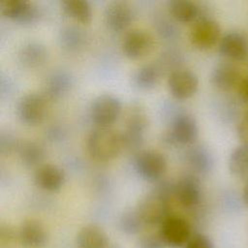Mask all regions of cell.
<instances>
[{
	"mask_svg": "<svg viewBox=\"0 0 248 248\" xmlns=\"http://www.w3.org/2000/svg\"><path fill=\"white\" fill-rule=\"evenodd\" d=\"M119 226L124 232L133 234L139 232L144 224L140 220L137 211L134 210L123 213L119 220Z\"/></svg>",
	"mask_w": 248,
	"mask_h": 248,
	"instance_id": "f1b7e54d",
	"label": "cell"
},
{
	"mask_svg": "<svg viewBox=\"0 0 248 248\" xmlns=\"http://www.w3.org/2000/svg\"><path fill=\"white\" fill-rule=\"evenodd\" d=\"M162 69L158 64L149 63L140 67L133 75L132 80L136 87L150 90L156 87L161 79Z\"/></svg>",
	"mask_w": 248,
	"mask_h": 248,
	"instance_id": "603a6c76",
	"label": "cell"
},
{
	"mask_svg": "<svg viewBox=\"0 0 248 248\" xmlns=\"http://www.w3.org/2000/svg\"><path fill=\"white\" fill-rule=\"evenodd\" d=\"M199 137V125L190 113L177 114L171 123L170 138L181 145H193Z\"/></svg>",
	"mask_w": 248,
	"mask_h": 248,
	"instance_id": "5bb4252c",
	"label": "cell"
},
{
	"mask_svg": "<svg viewBox=\"0 0 248 248\" xmlns=\"http://www.w3.org/2000/svg\"><path fill=\"white\" fill-rule=\"evenodd\" d=\"M159 235L166 246L181 247L186 245L192 236L191 225L181 216L170 215L160 225Z\"/></svg>",
	"mask_w": 248,
	"mask_h": 248,
	"instance_id": "52a82bcc",
	"label": "cell"
},
{
	"mask_svg": "<svg viewBox=\"0 0 248 248\" xmlns=\"http://www.w3.org/2000/svg\"><path fill=\"white\" fill-rule=\"evenodd\" d=\"M58 40L63 49L67 51H77L84 46L86 36L80 28L67 26L60 31Z\"/></svg>",
	"mask_w": 248,
	"mask_h": 248,
	"instance_id": "83f0119b",
	"label": "cell"
},
{
	"mask_svg": "<svg viewBox=\"0 0 248 248\" xmlns=\"http://www.w3.org/2000/svg\"><path fill=\"white\" fill-rule=\"evenodd\" d=\"M169 11L172 17L183 23L196 21L200 18L199 6L189 0H172L169 2Z\"/></svg>",
	"mask_w": 248,
	"mask_h": 248,
	"instance_id": "d4e9b609",
	"label": "cell"
},
{
	"mask_svg": "<svg viewBox=\"0 0 248 248\" xmlns=\"http://www.w3.org/2000/svg\"><path fill=\"white\" fill-rule=\"evenodd\" d=\"M186 161L189 167L199 174H207L213 169L214 159L204 145H192L186 153Z\"/></svg>",
	"mask_w": 248,
	"mask_h": 248,
	"instance_id": "ffe728a7",
	"label": "cell"
},
{
	"mask_svg": "<svg viewBox=\"0 0 248 248\" xmlns=\"http://www.w3.org/2000/svg\"><path fill=\"white\" fill-rule=\"evenodd\" d=\"M63 12L74 20L89 23L92 19L91 5L85 0H64L61 2Z\"/></svg>",
	"mask_w": 248,
	"mask_h": 248,
	"instance_id": "484cf974",
	"label": "cell"
},
{
	"mask_svg": "<svg viewBox=\"0 0 248 248\" xmlns=\"http://www.w3.org/2000/svg\"><path fill=\"white\" fill-rule=\"evenodd\" d=\"M87 152L99 162H108L116 158L124 148L121 133L110 127H96L87 136Z\"/></svg>",
	"mask_w": 248,
	"mask_h": 248,
	"instance_id": "6da1fadb",
	"label": "cell"
},
{
	"mask_svg": "<svg viewBox=\"0 0 248 248\" xmlns=\"http://www.w3.org/2000/svg\"><path fill=\"white\" fill-rule=\"evenodd\" d=\"M16 152L23 165L26 167L41 166L45 158L44 147L33 140H21L18 141L16 146Z\"/></svg>",
	"mask_w": 248,
	"mask_h": 248,
	"instance_id": "cb8c5ba5",
	"label": "cell"
},
{
	"mask_svg": "<svg viewBox=\"0 0 248 248\" xmlns=\"http://www.w3.org/2000/svg\"><path fill=\"white\" fill-rule=\"evenodd\" d=\"M170 193L173 194V185L171 188L170 186L161 187L140 200L136 211L144 225H161L170 215L169 205Z\"/></svg>",
	"mask_w": 248,
	"mask_h": 248,
	"instance_id": "7a4b0ae2",
	"label": "cell"
},
{
	"mask_svg": "<svg viewBox=\"0 0 248 248\" xmlns=\"http://www.w3.org/2000/svg\"><path fill=\"white\" fill-rule=\"evenodd\" d=\"M134 166L137 173L143 180L157 182L166 173L168 162L163 153L153 149H146L137 154Z\"/></svg>",
	"mask_w": 248,
	"mask_h": 248,
	"instance_id": "277c9868",
	"label": "cell"
},
{
	"mask_svg": "<svg viewBox=\"0 0 248 248\" xmlns=\"http://www.w3.org/2000/svg\"><path fill=\"white\" fill-rule=\"evenodd\" d=\"M78 248H108V238L105 231L97 225H87L77 234Z\"/></svg>",
	"mask_w": 248,
	"mask_h": 248,
	"instance_id": "7402d4cb",
	"label": "cell"
},
{
	"mask_svg": "<svg viewBox=\"0 0 248 248\" xmlns=\"http://www.w3.org/2000/svg\"><path fill=\"white\" fill-rule=\"evenodd\" d=\"M17 58L20 64L26 68H38L46 63L47 50L39 42H28L19 48Z\"/></svg>",
	"mask_w": 248,
	"mask_h": 248,
	"instance_id": "44dd1931",
	"label": "cell"
},
{
	"mask_svg": "<svg viewBox=\"0 0 248 248\" xmlns=\"http://www.w3.org/2000/svg\"><path fill=\"white\" fill-rule=\"evenodd\" d=\"M134 19L132 7L124 1L109 2L104 10V22L114 32L126 30Z\"/></svg>",
	"mask_w": 248,
	"mask_h": 248,
	"instance_id": "4fadbf2b",
	"label": "cell"
},
{
	"mask_svg": "<svg viewBox=\"0 0 248 248\" xmlns=\"http://www.w3.org/2000/svg\"><path fill=\"white\" fill-rule=\"evenodd\" d=\"M18 237L26 248H42L47 242V232L45 226L38 220H25L19 228Z\"/></svg>",
	"mask_w": 248,
	"mask_h": 248,
	"instance_id": "ac0fdd59",
	"label": "cell"
},
{
	"mask_svg": "<svg viewBox=\"0 0 248 248\" xmlns=\"http://www.w3.org/2000/svg\"><path fill=\"white\" fill-rule=\"evenodd\" d=\"M240 82V72L232 62H220L210 73V83L220 91H229Z\"/></svg>",
	"mask_w": 248,
	"mask_h": 248,
	"instance_id": "e0dca14e",
	"label": "cell"
},
{
	"mask_svg": "<svg viewBox=\"0 0 248 248\" xmlns=\"http://www.w3.org/2000/svg\"><path fill=\"white\" fill-rule=\"evenodd\" d=\"M237 90H238V95L240 99L248 103V77L240 80Z\"/></svg>",
	"mask_w": 248,
	"mask_h": 248,
	"instance_id": "d6a6232c",
	"label": "cell"
},
{
	"mask_svg": "<svg viewBox=\"0 0 248 248\" xmlns=\"http://www.w3.org/2000/svg\"><path fill=\"white\" fill-rule=\"evenodd\" d=\"M122 104L119 98L112 94L97 96L90 106V118L97 127H109L120 116Z\"/></svg>",
	"mask_w": 248,
	"mask_h": 248,
	"instance_id": "5b68a950",
	"label": "cell"
},
{
	"mask_svg": "<svg viewBox=\"0 0 248 248\" xmlns=\"http://www.w3.org/2000/svg\"><path fill=\"white\" fill-rule=\"evenodd\" d=\"M191 44L202 50L209 49L221 40L219 23L208 16H201L192 26L189 34Z\"/></svg>",
	"mask_w": 248,
	"mask_h": 248,
	"instance_id": "ba28073f",
	"label": "cell"
},
{
	"mask_svg": "<svg viewBox=\"0 0 248 248\" xmlns=\"http://www.w3.org/2000/svg\"><path fill=\"white\" fill-rule=\"evenodd\" d=\"M185 248H214V244L208 236L202 233H196L191 236Z\"/></svg>",
	"mask_w": 248,
	"mask_h": 248,
	"instance_id": "f546056e",
	"label": "cell"
},
{
	"mask_svg": "<svg viewBox=\"0 0 248 248\" xmlns=\"http://www.w3.org/2000/svg\"><path fill=\"white\" fill-rule=\"evenodd\" d=\"M218 50L227 59L243 60L248 55V40L243 34L236 31L226 33L221 37Z\"/></svg>",
	"mask_w": 248,
	"mask_h": 248,
	"instance_id": "9a60e30c",
	"label": "cell"
},
{
	"mask_svg": "<svg viewBox=\"0 0 248 248\" xmlns=\"http://www.w3.org/2000/svg\"><path fill=\"white\" fill-rule=\"evenodd\" d=\"M173 196L179 204L185 208L197 206L202 196L201 181L195 174L181 176L173 185Z\"/></svg>",
	"mask_w": 248,
	"mask_h": 248,
	"instance_id": "8fae6325",
	"label": "cell"
},
{
	"mask_svg": "<svg viewBox=\"0 0 248 248\" xmlns=\"http://www.w3.org/2000/svg\"><path fill=\"white\" fill-rule=\"evenodd\" d=\"M236 131L241 142L244 144H248V110L240 118L237 124Z\"/></svg>",
	"mask_w": 248,
	"mask_h": 248,
	"instance_id": "1f68e13d",
	"label": "cell"
},
{
	"mask_svg": "<svg viewBox=\"0 0 248 248\" xmlns=\"http://www.w3.org/2000/svg\"><path fill=\"white\" fill-rule=\"evenodd\" d=\"M16 111L22 123L36 126L46 116L47 99L43 94L28 93L18 100Z\"/></svg>",
	"mask_w": 248,
	"mask_h": 248,
	"instance_id": "8992f818",
	"label": "cell"
},
{
	"mask_svg": "<svg viewBox=\"0 0 248 248\" xmlns=\"http://www.w3.org/2000/svg\"><path fill=\"white\" fill-rule=\"evenodd\" d=\"M166 245L162 241L160 235L147 234L142 236L138 243V248H164Z\"/></svg>",
	"mask_w": 248,
	"mask_h": 248,
	"instance_id": "4dcf8cb0",
	"label": "cell"
},
{
	"mask_svg": "<svg viewBox=\"0 0 248 248\" xmlns=\"http://www.w3.org/2000/svg\"><path fill=\"white\" fill-rule=\"evenodd\" d=\"M0 11L6 18L22 24L34 23L40 16L37 6L27 0L1 1Z\"/></svg>",
	"mask_w": 248,
	"mask_h": 248,
	"instance_id": "7c38bea8",
	"label": "cell"
},
{
	"mask_svg": "<svg viewBox=\"0 0 248 248\" xmlns=\"http://www.w3.org/2000/svg\"><path fill=\"white\" fill-rule=\"evenodd\" d=\"M122 52L129 59H141L154 48V38L146 30L134 28L126 32L121 42Z\"/></svg>",
	"mask_w": 248,
	"mask_h": 248,
	"instance_id": "9c48e42d",
	"label": "cell"
},
{
	"mask_svg": "<svg viewBox=\"0 0 248 248\" xmlns=\"http://www.w3.org/2000/svg\"><path fill=\"white\" fill-rule=\"evenodd\" d=\"M168 88L173 98L186 100L196 94L199 88V78L191 70L176 69L169 76Z\"/></svg>",
	"mask_w": 248,
	"mask_h": 248,
	"instance_id": "30bf717a",
	"label": "cell"
},
{
	"mask_svg": "<svg viewBox=\"0 0 248 248\" xmlns=\"http://www.w3.org/2000/svg\"><path fill=\"white\" fill-rule=\"evenodd\" d=\"M228 167L232 175L248 179V144L241 143L231 152Z\"/></svg>",
	"mask_w": 248,
	"mask_h": 248,
	"instance_id": "4316f807",
	"label": "cell"
},
{
	"mask_svg": "<svg viewBox=\"0 0 248 248\" xmlns=\"http://www.w3.org/2000/svg\"><path fill=\"white\" fill-rule=\"evenodd\" d=\"M108 248H120V247H118L117 245H113V246H109V247H108Z\"/></svg>",
	"mask_w": 248,
	"mask_h": 248,
	"instance_id": "e575fe53",
	"label": "cell"
},
{
	"mask_svg": "<svg viewBox=\"0 0 248 248\" xmlns=\"http://www.w3.org/2000/svg\"><path fill=\"white\" fill-rule=\"evenodd\" d=\"M64 170L54 164H42L34 172V182L42 190L54 192L65 183Z\"/></svg>",
	"mask_w": 248,
	"mask_h": 248,
	"instance_id": "2e32d148",
	"label": "cell"
},
{
	"mask_svg": "<svg viewBox=\"0 0 248 248\" xmlns=\"http://www.w3.org/2000/svg\"><path fill=\"white\" fill-rule=\"evenodd\" d=\"M242 199L244 203L248 206V179L246 180V183L243 187V191H242Z\"/></svg>",
	"mask_w": 248,
	"mask_h": 248,
	"instance_id": "836d02e7",
	"label": "cell"
},
{
	"mask_svg": "<svg viewBox=\"0 0 248 248\" xmlns=\"http://www.w3.org/2000/svg\"><path fill=\"white\" fill-rule=\"evenodd\" d=\"M148 126V116L143 107L132 105L125 118V128L121 133L124 147L130 150L139 149L144 140V134Z\"/></svg>",
	"mask_w": 248,
	"mask_h": 248,
	"instance_id": "3957f363",
	"label": "cell"
},
{
	"mask_svg": "<svg viewBox=\"0 0 248 248\" xmlns=\"http://www.w3.org/2000/svg\"><path fill=\"white\" fill-rule=\"evenodd\" d=\"M71 76L65 71L52 72L44 84L43 95L47 100H57L66 95L72 86Z\"/></svg>",
	"mask_w": 248,
	"mask_h": 248,
	"instance_id": "d6986e66",
	"label": "cell"
}]
</instances>
